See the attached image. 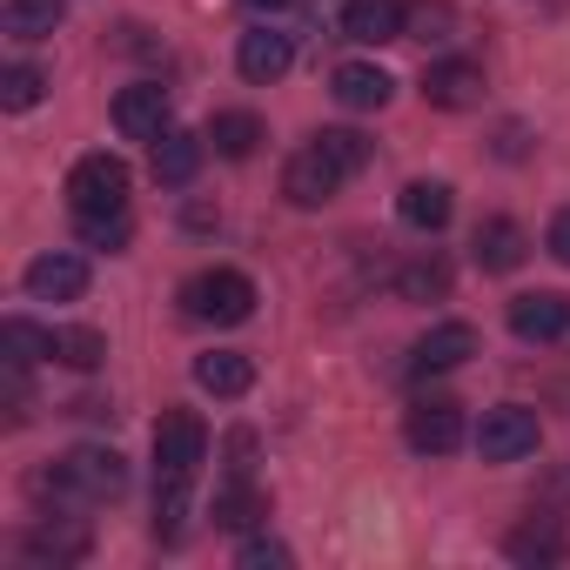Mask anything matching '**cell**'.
<instances>
[{"label": "cell", "instance_id": "obj_13", "mask_svg": "<svg viewBox=\"0 0 570 570\" xmlns=\"http://www.w3.org/2000/svg\"><path fill=\"white\" fill-rule=\"evenodd\" d=\"M289 61H296V41H289V35H275V28H255V35H242V48H235L242 81H262V88L289 75Z\"/></svg>", "mask_w": 570, "mask_h": 570}, {"label": "cell", "instance_id": "obj_31", "mask_svg": "<svg viewBox=\"0 0 570 570\" xmlns=\"http://www.w3.org/2000/svg\"><path fill=\"white\" fill-rule=\"evenodd\" d=\"M316 148H323L343 175H363V168H370V141H363L356 128H323V135H316Z\"/></svg>", "mask_w": 570, "mask_h": 570}, {"label": "cell", "instance_id": "obj_30", "mask_svg": "<svg viewBox=\"0 0 570 570\" xmlns=\"http://www.w3.org/2000/svg\"><path fill=\"white\" fill-rule=\"evenodd\" d=\"M101 356H108V343H101V330H55V363H68V370H101Z\"/></svg>", "mask_w": 570, "mask_h": 570}, {"label": "cell", "instance_id": "obj_1", "mask_svg": "<svg viewBox=\"0 0 570 570\" xmlns=\"http://www.w3.org/2000/svg\"><path fill=\"white\" fill-rule=\"evenodd\" d=\"M121 490H128V463H121L115 450H101V443L68 450V456L41 476V497H48L55 510H95V503H115Z\"/></svg>", "mask_w": 570, "mask_h": 570}, {"label": "cell", "instance_id": "obj_10", "mask_svg": "<svg viewBox=\"0 0 570 570\" xmlns=\"http://www.w3.org/2000/svg\"><path fill=\"white\" fill-rule=\"evenodd\" d=\"M423 101L430 108H476L483 101V68L476 61H463V55H450V61H430V75H423Z\"/></svg>", "mask_w": 570, "mask_h": 570}, {"label": "cell", "instance_id": "obj_5", "mask_svg": "<svg viewBox=\"0 0 570 570\" xmlns=\"http://www.w3.org/2000/svg\"><path fill=\"white\" fill-rule=\"evenodd\" d=\"M208 456V430L195 410H168L155 423V476H195Z\"/></svg>", "mask_w": 570, "mask_h": 570}, {"label": "cell", "instance_id": "obj_24", "mask_svg": "<svg viewBox=\"0 0 570 570\" xmlns=\"http://www.w3.org/2000/svg\"><path fill=\"white\" fill-rule=\"evenodd\" d=\"M517 563H563V530H557V517H530V523H517L510 530V543H503Z\"/></svg>", "mask_w": 570, "mask_h": 570}, {"label": "cell", "instance_id": "obj_26", "mask_svg": "<svg viewBox=\"0 0 570 570\" xmlns=\"http://www.w3.org/2000/svg\"><path fill=\"white\" fill-rule=\"evenodd\" d=\"M0 350H8L14 370H35L41 356H55V336L35 330V323H21V316H8V323H0Z\"/></svg>", "mask_w": 570, "mask_h": 570}, {"label": "cell", "instance_id": "obj_15", "mask_svg": "<svg viewBox=\"0 0 570 570\" xmlns=\"http://www.w3.org/2000/svg\"><path fill=\"white\" fill-rule=\"evenodd\" d=\"M470 255H476V268H490V275H510V268H523L530 242H523V228H517L510 215H490V222H476V242H470Z\"/></svg>", "mask_w": 570, "mask_h": 570}, {"label": "cell", "instance_id": "obj_19", "mask_svg": "<svg viewBox=\"0 0 570 570\" xmlns=\"http://www.w3.org/2000/svg\"><path fill=\"white\" fill-rule=\"evenodd\" d=\"M21 557L28 563H81L88 557V530L81 523H41V530H28V543H21Z\"/></svg>", "mask_w": 570, "mask_h": 570}, {"label": "cell", "instance_id": "obj_4", "mask_svg": "<svg viewBox=\"0 0 570 570\" xmlns=\"http://www.w3.org/2000/svg\"><path fill=\"white\" fill-rule=\"evenodd\" d=\"M537 410H523V403H497V410H483V423H476V456L483 463H523L530 450H537Z\"/></svg>", "mask_w": 570, "mask_h": 570}, {"label": "cell", "instance_id": "obj_27", "mask_svg": "<svg viewBox=\"0 0 570 570\" xmlns=\"http://www.w3.org/2000/svg\"><path fill=\"white\" fill-rule=\"evenodd\" d=\"M450 28H456L450 0H410L403 8V41H450Z\"/></svg>", "mask_w": 570, "mask_h": 570}, {"label": "cell", "instance_id": "obj_25", "mask_svg": "<svg viewBox=\"0 0 570 570\" xmlns=\"http://www.w3.org/2000/svg\"><path fill=\"white\" fill-rule=\"evenodd\" d=\"M188 483L195 476H155V537L161 543H181V530H188Z\"/></svg>", "mask_w": 570, "mask_h": 570}, {"label": "cell", "instance_id": "obj_23", "mask_svg": "<svg viewBox=\"0 0 570 570\" xmlns=\"http://www.w3.org/2000/svg\"><path fill=\"white\" fill-rule=\"evenodd\" d=\"M268 517V497L248 483V476H228L222 490H215V530H248V523H262Z\"/></svg>", "mask_w": 570, "mask_h": 570}, {"label": "cell", "instance_id": "obj_33", "mask_svg": "<svg viewBox=\"0 0 570 570\" xmlns=\"http://www.w3.org/2000/svg\"><path fill=\"white\" fill-rule=\"evenodd\" d=\"M268 563H289V543H275V537H248V543H242V570H268Z\"/></svg>", "mask_w": 570, "mask_h": 570}, {"label": "cell", "instance_id": "obj_28", "mask_svg": "<svg viewBox=\"0 0 570 570\" xmlns=\"http://www.w3.org/2000/svg\"><path fill=\"white\" fill-rule=\"evenodd\" d=\"M41 95H48V75L35 61H14L8 75H0V108H8V115H28Z\"/></svg>", "mask_w": 570, "mask_h": 570}, {"label": "cell", "instance_id": "obj_17", "mask_svg": "<svg viewBox=\"0 0 570 570\" xmlns=\"http://www.w3.org/2000/svg\"><path fill=\"white\" fill-rule=\"evenodd\" d=\"M202 155H208V135L168 128V135L155 141V181H161V188H188V181H195V168H202Z\"/></svg>", "mask_w": 570, "mask_h": 570}, {"label": "cell", "instance_id": "obj_35", "mask_svg": "<svg viewBox=\"0 0 570 570\" xmlns=\"http://www.w3.org/2000/svg\"><path fill=\"white\" fill-rule=\"evenodd\" d=\"M242 8H255V14H282V8H296V0H242Z\"/></svg>", "mask_w": 570, "mask_h": 570}, {"label": "cell", "instance_id": "obj_7", "mask_svg": "<svg viewBox=\"0 0 570 570\" xmlns=\"http://www.w3.org/2000/svg\"><path fill=\"white\" fill-rule=\"evenodd\" d=\"M343 181H350V175H343L316 141H309V148H296V155H289V168H282V195H289L296 208H323Z\"/></svg>", "mask_w": 570, "mask_h": 570}, {"label": "cell", "instance_id": "obj_9", "mask_svg": "<svg viewBox=\"0 0 570 570\" xmlns=\"http://www.w3.org/2000/svg\"><path fill=\"white\" fill-rule=\"evenodd\" d=\"M115 128L128 141H161L168 135V88L161 81H135L115 95Z\"/></svg>", "mask_w": 570, "mask_h": 570}, {"label": "cell", "instance_id": "obj_22", "mask_svg": "<svg viewBox=\"0 0 570 570\" xmlns=\"http://www.w3.org/2000/svg\"><path fill=\"white\" fill-rule=\"evenodd\" d=\"M208 141H215L222 161H248V155L262 148V121H255L248 108H222V115L208 121Z\"/></svg>", "mask_w": 570, "mask_h": 570}, {"label": "cell", "instance_id": "obj_29", "mask_svg": "<svg viewBox=\"0 0 570 570\" xmlns=\"http://www.w3.org/2000/svg\"><path fill=\"white\" fill-rule=\"evenodd\" d=\"M75 235L88 242V248H128V235H135V222H128V208H108V215H75Z\"/></svg>", "mask_w": 570, "mask_h": 570}, {"label": "cell", "instance_id": "obj_20", "mask_svg": "<svg viewBox=\"0 0 570 570\" xmlns=\"http://www.w3.org/2000/svg\"><path fill=\"white\" fill-rule=\"evenodd\" d=\"M450 208H456V202H450V188H443V181H410V188L396 195V215H403L416 235H436V228L450 222Z\"/></svg>", "mask_w": 570, "mask_h": 570}, {"label": "cell", "instance_id": "obj_2", "mask_svg": "<svg viewBox=\"0 0 570 570\" xmlns=\"http://www.w3.org/2000/svg\"><path fill=\"white\" fill-rule=\"evenodd\" d=\"M181 316L188 323H215V330H235L255 316V282L242 268H202L181 282Z\"/></svg>", "mask_w": 570, "mask_h": 570}, {"label": "cell", "instance_id": "obj_3", "mask_svg": "<svg viewBox=\"0 0 570 570\" xmlns=\"http://www.w3.org/2000/svg\"><path fill=\"white\" fill-rule=\"evenodd\" d=\"M128 161L121 155H81L75 168H68V208L75 215H108V208H128Z\"/></svg>", "mask_w": 570, "mask_h": 570}, {"label": "cell", "instance_id": "obj_32", "mask_svg": "<svg viewBox=\"0 0 570 570\" xmlns=\"http://www.w3.org/2000/svg\"><path fill=\"white\" fill-rule=\"evenodd\" d=\"M396 289L410 296V303H430V296H450V268L430 255V262H410L403 275H396Z\"/></svg>", "mask_w": 570, "mask_h": 570}, {"label": "cell", "instance_id": "obj_16", "mask_svg": "<svg viewBox=\"0 0 570 570\" xmlns=\"http://www.w3.org/2000/svg\"><path fill=\"white\" fill-rule=\"evenodd\" d=\"M343 41H363V48L403 41V0H350L343 8Z\"/></svg>", "mask_w": 570, "mask_h": 570}, {"label": "cell", "instance_id": "obj_8", "mask_svg": "<svg viewBox=\"0 0 570 570\" xmlns=\"http://www.w3.org/2000/svg\"><path fill=\"white\" fill-rule=\"evenodd\" d=\"M28 296L35 303H81L88 296V262L75 248H48L28 262Z\"/></svg>", "mask_w": 570, "mask_h": 570}, {"label": "cell", "instance_id": "obj_6", "mask_svg": "<svg viewBox=\"0 0 570 570\" xmlns=\"http://www.w3.org/2000/svg\"><path fill=\"white\" fill-rule=\"evenodd\" d=\"M403 443H410L416 456H450V450L463 443V410H456L450 396H423V403H410V416H403Z\"/></svg>", "mask_w": 570, "mask_h": 570}, {"label": "cell", "instance_id": "obj_34", "mask_svg": "<svg viewBox=\"0 0 570 570\" xmlns=\"http://www.w3.org/2000/svg\"><path fill=\"white\" fill-rule=\"evenodd\" d=\"M550 255L570 268V208H557V215H550Z\"/></svg>", "mask_w": 570, "mask_h": 570}, {"label": "cell", "instance_id": "obj_12", "mask_svg": "<svg viewBox=\"0 0 570 570\" xmlns=\"http://www.w3.org/2000/svg\"><path fill=\"white\" fill-rule=\"evenodd\" d=\"M476 356V330L470 323H436L416 350H410V376H443V370H456V363H470Z\"/></svg>", "mask_w": 570, "mask_h": 570}, {"label": "cell", "instance_id": "obj_14", "mask_svg": "<svg viewBox=\"0 0 570 570\" xmlns=\"http://www.w3.org/2000/svg\"><path fill=\"white\" fill-rule=\"evenodd\" d=\"M330 88H336V101H343L350 115H376V108H390V95H396V81H390L376 61H343V68L330 75Z\"/></svg>", "mask_w": 570, "mask_h": 570}, {"label": "cell", "instance_id": "obj_18", "mask_svg": "<svg viewBox=\"0 0 570 570\" xmlns=\"http://www.w3.org/2000/svg\"><path fill=\"white\" fill-rule=\"evenodd\" d=\"M195 383H202L208 396L235 403V396H248V390H255V363H248L242 350H208V356H195Z\"/></svg>", "mask_w": 570, "mask_h": 570}, {"label": "cell", "instance_id": "obj_11", "mask_svg": "<svg viewBox=\"0 0 570 570\" xmlns=\"http://www.w3.org/2000/svg\"><path fill=\"white\" fill-rule=\"evenodd\" d=\"M510 336L517 343H557V336H570V296H550V289L517 296L510 303Z\"/></svg>", "mask_w": 570, "mask_h": 570}, {"label": "cell", "instance_id": "obj_21", "mask_svg": "<svg viewBox=\"0 0 570 570\" xmlns=\"http://www.w3.org/2000/svg\"><path fill=\"white\" fill-rule=\"evenodd\" d=\"M61 21H68V0H8V8H0V28L14 41H48Z\"/></svg>", "mask_w": 570, "mask_h": 570}]
</instances>
